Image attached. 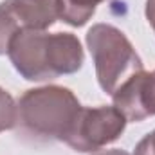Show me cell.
<instances>
[{
  "label": "cell",
  "mask_w": 155,
  "mask_h": 155,
  "mask_svg": "<svg viewBox=\"0 0 155 155\" xmlns=\"http://www.w3.org/2000/svg\"><path fill=\"white\" fill-rule=\"evenodd\" d=\"M153 31H155V25H153Z\"/></svg>",
  "instance_id": "obj_13"
},
{
  "label": "cell",
  "mask_w": 155,
  "mask_h": 155,
  "mask_svg": "<svg viewBox=\"0 0 155 155\" xmlns=\"http://www.w3.org/2000/svg\"><path fill=\"white\" fill-rule=\"evenodd\" d=\"M0 7L15 20L18 31H47L60 20V0H4Z\"/></svg>",
  "instance_id": "obj_6"
},
{
  "label": "cell",
  "mask_w": 155,
  "mask_h": 155,
  "mask_svg": "<svg viewBox=\"0 0 155 155\" xmlns=\"http://www.w3.org/2000/svg\"><path fill=\"white\" fill-rule=\"evenodd\" d=\"M107 0H60V20L72 27L85 25L96 13V7Z\"/></svg>",
  "instance_id": "obj_7"
},
{
  "label": "cell",
  "mask_w": 155,
  "mask_h": 155,
  "mask_svg": "<svg viewBox=\"0 0 155 155\" xmlns=\"http://www.w3.org/2000/svg\"><path fill=\"white\" fill-rule=\"evenodd\" d=\"M18 27L15 24V20L0 7V54H7L9 51V43L13 36L16 35Z\"/></svg>",
  "instance_id": "obj_9"
},
{
  "label": "cell",
  "mask_w": 155,
  "mask_h": 155,
  "mask_svg": "<svg viewBox=\"0 0 155 155\" xmlns=\"http://www.w3.org/2000/svg\"><path fill=\"white\" fill-rule=\"evenodd\" d=\"M7 56L27 81H49L78 72L85 63L81 41L72 33L20 29L9 43Z\"/></svg>",
  "instance_id": "obj_1"
},
{
  "label": "cell",
  "mask_w": 155,
  "mask_h": 155,
  "mask_svg": "<svg viewBox=\"0 0 155 155\" xmlns=\"http://www.w3.org/2000/svg\"><path fill=\"white\" fill-rule=\"evenodd\" d=\"M16 128L24 135L40 143H65L74 126L81 103L71 88L45 85L25 90L16 101Z\"/></svg>",
  "instance_id": "obj_2"
},
{
  "label": "cell",
  "mask_w": 155,
  "mask_h": 155,
  "mask_svg": "<svg viewBox=\"0 0 155 155\" xmlns=\"http://www.w3.org/2000/svg\"><path fill=\"white\" fill-rule=\"evenodd\" d=\"M134 155H155V130L146 134L135 146Z\"/></svg>",
  "instance_id": "obj_10"
},
{
  "label": "cell",
  "mask_w": 155,
  "mask_h": 155,
  "mask_svg": "<svg viewBox=\"0 0 155 155\" xmlns=\"http://www.w3.org/2000/svg\"><path fill=\"white\" fill-rule=\"evenodd\" d=\"M128 123H139L155 116V71H141L124 81L112 96Z\"/></svg>",
  "instance_id": "obj_5"
},
{
  "label": "cell",
  "mask_w": 155,
  "mask_h": 155,
  "mask_svg": "<svg viewBox=\"0 0 155 155\" xmlns=\"http://www.w3.org/2000/svg\"><path fill=\"white\" fill-rule=\"evenodd\" d=\"M92 155H132L124 150H119V148H114V150H99V152H94Z\"/></svg>",
  "instance_id": "obj_12"
},
{
  "label": "cell",
  "mask_w": 155,
  "mask_h": 155,
  "mask_svg": "<svg viewBox=\"0 0 155 155\" xmlns=\"http://www.w3.org/2000/svg\"><path fill=\"white\" fill-rule=\"evenodd\" d=\"M126 123L124 114L114 105L81 107L65 144L79 153L99 152L123 135Z\"/></svg>",
  "instance_id": "obj_4"
},
{
  "label": "cell",
  "mask_w": 155,
  "mask_h": 155,
  "mask_svg": "<svg viewBox=\"0 0 155 155\" xmlns=\"http://www.w3.org/2000/svg\"><path fill=\"white\" fill-rule=\"evenodd\" d=\"M85 40L94 60L97 83L105 94L114 96L124 81L144 71L143 60L135 47L116 25L94 24Z\"/></svg>",
  "instance_id": "obj_3"
},
{
  "label": "cell",
  "mask_w": 155,
  "mask_h": 155,
  "mask_svg": "<svg viewBox=\"0 0 155 155\" xmlns=\"http://www.w3.org/2000/svg\"><path fill=\"white\" fill-rule=\"evenodd\" d=\"M144 15L146 20L150 22V25H155V0H146V7H144Z\"/></svg>",
  "instance_id": "obj_11"
},
{
  "label": "cell",
  "mask_w": 155,
  "mask_h": 155,
  "mask_svg": "<svg viewBox=\"0 0 155 155\" xmlns=\"http://www.w3.org/2000/svg\"><path fill=\"white\" fill-rule=\"evenodd\" d=\"M16 116H18V108H16L15 97L0 87V132L15 128Z\"/></svg>",
  "instance_id": "obj_8"
}]
</instances>
